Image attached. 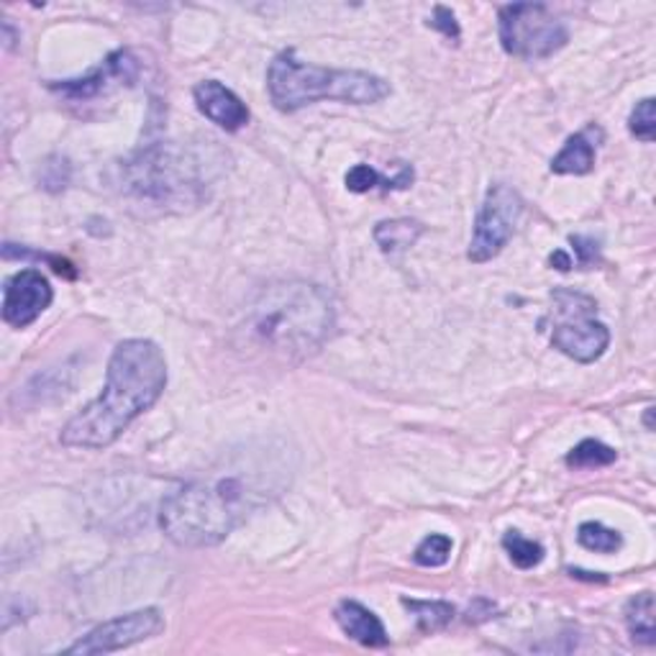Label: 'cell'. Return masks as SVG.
Instances as JSON below:
<instances>
[{
	"label": "cell",
	"instance_id": "cell-1",
	"mask_svg": "<svg viewBox=\"0 0 656 656\" xmlns=\"http://www.w3.org/2000/svg\"><path fill=\"white\" fill-rule=\"evenodd\" d=\"M167 388V360L155 341L126 339L113 349L106 388L72 415L60 441L70 449H108L142 413L162 398Z\"/></svg>",
	"mask_w": 656,
	"mask_h": 656
},
{
	"label": "cell",
	"instance_id": "cell-2",
	"mask_svg": "<svg viewBox=\"0 0 656 656\" xmlns=\"http://www.w3.org/2000/svg\"><path fill=\"white\" fill-rule=\"evenodd\" d=\"M265 498L267 477L262 479L257 472H218L167 495L159 508V529L172 544L208 549L242 526Z\"/></svg>",
	"mask_w": 656,
	"mask_h": 656
},
{
	"label": "cell",
	"instance_id": "cell-3",
	"mask_svg": "<svg viewBox=\"0 0 656 656\" xmlns=\"http://www.w3.org/2000/svg\"><path fill=\"white\" fill-rule=\"evenodd\" d=\"M333 328L328 295L308 282L267 288L250 313L252 337L282 354H311Z\"/></svg>",
	"mask_w": 656,
	"mask_h": 656
},
{
	"label": "cell",
	"instance_id": "cell-4",
	"mask_svg": "<svg viewBox=\"0 0 656 656\" xmlns=\"http://www.w3.org/2000/svg\"><path fill=\"white\" fill-rule=\"evenodd\" d=\"M267 90L277 111L295 113L318 100L369 106L390 96L388 80L362 70H331L297 60L293 49L269 62Z\"/></svg>",
	"mask_w": 656,
	"mask_h": 656
},
{
	"label": "cell",
	"instance_id": "cell-5",
	"mask_svg": "<svg viewBox=\"0 0 656 656\" xmlns=\"http://www.w3.org/2000/svg\"><path fill=\"white\" fill-rule=\"evenodd\" d=\"M198 165L187 157V151L170 144H157L131 159L123 167L129 191L142 201L157 206H185L203 198V180L198 178Z\"/></svg>",
	"mask_w": 656,
	"mask_h": 656
},
{
	"label": "cell",
	"instance_id": "cell-6",
	"mask_svg": "<svg viewBox=\"0 0 656 656\" xmlns=\"http://www.w3.org/2000/svg\"><path fill=\"white\" fill-rule=\"evenodd\" d=\"M498 28L502 49L519 60H549L570 41L564 21L544 3L502 5Z\"/></svg>",
	"mask_w": 656,
	"mask_h": 656
},
{
	"label": "cell",
	"instance_id": "cell-7",
	"mask_svg": "<svg viewBox=\"0 0 656 656\" xmlns=\"http://www.w3.org/2000/svg\"><path fill=\"white\" fill-rule=\"evenodd\" d=\"M557 305V324L551 328V344L580 364H593L610 347V331L595 318L597 303L578 290L557 288L551 293Z\"/></svg>",
	"mask_w": 656,
	"mask_h": 656
},
{
	"label": "cell",
	"instance_id": "cell-8",
	"mask_svg": "<svg viewBox=\"0 0 656 656\" xmlns=\"http://www.w3.org/2000/svg\"><path fill=\"white\" fill-rule=\"evenodd\" d=\"M523 208H526V203H523L519 191H513L506 182H495V185L487 187L475 221V231H472L470 250H466V259L475 262V265H485V262L498 257L513 239Z\"/></svg>",
	"mask_w": 656,
	"mask_h": 656
},
{
	"label": "cell",
	"instance_id": "cell-9",
	"mask_svg": "<svg viewBox=\"0 0 656 656\" xmlns=\"http://www.w3.org/2000/svg\"><path fill=\"white\" fill-rule=\"evenodd\" d=\"M165 631V618L157 608L134 610V614L116 616L111 621L100 623L90 633H85L83 639H77L75 644L68 648V654H111L129 648L142 641L155 639L157 633Z\"/></svg>",
	"mask_w": 656,
	"mask_h": 656
},
{
	"label": "cell",
	"instance_id": "cell-10",
	"mask_svg": "<svg viewBox=\"0 0 656 656\" xmlns=\"http://www.w3.org/2000/svg\"><path fill=\"white\" fill-rule=\"evenodd\" d=\"M54 301V290L39 269H21L5 282L3 320L13 328L32 326Z\"/></svg>",
	"mask_w": 656,
	"mask_h": 656
},
{
	"label": "cell",
	"instance_id": "cell-11",
	"mask_svg": "<svg viewBox=\"0 0 656 656\" xmlns=\"http://www.w3.org/2000/svg\"><path fill=\"white\" fill-rule=\"evenodd\" d=\"M138 77V60L129 49H119L111 57H106V62L98 70H93L90 75L77 80H64V83H54L52 90L70 100H87L96 98L100 93L108 90L111 83L119 85H134Z\"/></svg>",
	"mask_w": 656,
	"mask_h": 656
},
{
	"label": "cell",
	"instance_id": "cell-12",
	"mask_svg": "<svg viewBox=\"0 0 656 656\" xmlns=\"http://www.w3.org/2000/svg\"><path fill=\"white\" fill-rule=\"evenodd\" d=\"M193 98L198 111L208 121H214L218 129L239 131L250 123V108L244 106V100L223 83H218V80H203V83L195 85Z\"/></svg>",
	"mask_w": 656,
	"mask_h": 656
},
{
	"label": "cell",
	"instance_id": "cell-13",
	"mask_svg": "<svg viewBox=\"0 0 656 656\" xmlns=\"http://www.w3.org/2000/svg\"><path fill=\"white\" fill-rule=\"evenodd\" d=\"M337 616V623L341 625V631L347 633L349 639H354L356 644L369 646V648H380L388 646V631L380 618L372 614L369 608H364L362 603L356 600H341L333 610Z\"/></svg>",
	"mask_w": 656,
	"mask_h": 656
},
{
	"label": "cell",
	"instance_id": "cell-14",
	"mask_svg": "<svg viewBox=\"0 0 656 656\" xmlns=\"http://www.w3.org/2000/svg\"><path fill=\"white\" fill-rule=\"evenodd\" d=\"M595 126H590L580 134H572L567 138V144L561 147L557 157L551 159V172L557 174H587L595 167V142H593Z\"/></svg>",
	"mask_w": 656,
	"mask_h": 656
},
{
	"label": "cell",
	"instance_id": "cell-15",
	"mask_svg": "<svg viewBox=\"0 0 656 656\" xmlns=\"http://www.w3.org/2000/svg\"><path fill=\"white\" fill-rule=\"evenodd\" d=\"M413 178H415L413 167L405 162L398 167L396 178H382V174L369 165H354L352 170L347 172L344 182H347V191L352 193H369L375 191V187H382V191L388 193V191H405V187H411Z\"/></svg>",
	"mask_w": 656,
	"mask_h": 656
},
{
	"label": "cell",
	"instance_id": "cell-16",
	"mask_svg": "<svg viewBox=\"0 0 656 656\" xmlns=\"http://www.w3.org/2000/svg\"><path fill=\"white\" fill-rule=\"evenodd\" d=\"M424 231V223L415 221V218H392V221H380L375 226V242L382 254L396 257V254H403L415 246Z\"/></svg>",
	"mask_w": 656,
	"mask_h": 656
},
{
	"label": "cell",
	"instance_id": "cell-17",
	"mask_svg": "<svg viewBox=\"0 0 656 656\" xmlns=\"http://www.w3.org/2000/svg\"><path fill=\"white\" fill-rule=\"evenodd\" d=\"M625 625H629L633 641L644 646H654L656 623H654V595L641 593L631 597L625 605Z\"/></svg>",
	"mask_w": 656,
	"mask_h": 656
},
{
	"label": "cell",
	"instance_id": "cell-18",
	"mask_svg": "<svg viewBox=\"0 0 656 656\" xmlns=\"http://www.w3.org/2000/svg\"><path fill=\"white\" fill-rule=\"evenodd\" d=\"M403 605L411 610L418 631L424 633L444 631L457 616V608L447 600H408V597H403Z\"/></svg>",
	"mask_w": 656,
	"mask_h": 656
},
{
	"label": "cell",
	"instance_id": "cell-19",
	"mask_svg": "<svg viewBox=\"0 0 656 656\" xmlns=\"http://www.w3.org/2000/svg\"><path fill=\"white\" fill-rule=\"evenodd\" d=\"M616 459L618 451L614 447L597 439H585L567 454V464L574 466V470H597V466L614 464Z\"/></svg>",
	"mask_w": 656,
	"mask_h": 656
},
{
	"label": "cell",
	"instance_id": "cell-20",
	"mask_svg": "<svg viewBox=\"0 0 656 656\" xmlns=\"http://www.w3.org/2000/svg\"><path fill=\"white\" fill-rule=\"evenodd\" d=\"M578 542L585 546L587 551L597 554H616L623 546V536L618 531L603 526L597 521H587L578 529Z\"/></svg>",
	"mask_w": 656,
	"mask_h": 656
},
{
	"label": "cell",
	"instance_id": "cell-21",
	"mask_svg": "<svg viewBox=\"0 0 656 656\" xmlns=\"http://www.w3.org/2000/svg\"><path fill=\"white\" fill-rule=\"evenodd\" d=\"M502 549L508 551L510 561H513L515 567H521V570H534L544 559V546L521 536L519 531H508V534L502 536Z\"/></svg>",
	"mask_w": 656,
	"mask_h": 656
},
{
	"label": "cell",
	"instance_id": "cell-22",
	"mask_svg": "<svg viewBox=\"0 0 656 656\" xmlns=\"http://www.w3.org/2000/svg\"><path fill=\"white\" fill-rule=\"evenodd\" d=\"M451 549H454V542H451L449 536L432 534L418 544L413 559H415V564H421V567H444L451 557Z\"/></svg>",
	"mask_w": 656,
	"mask_h": 656
},
{
	"label": "cell",
	"instance_id": "cell-23",
	"mask_svg": "<svg viewBox=\"0 0 656 656\" xmlns=\"http://www.w3.org/2000/svg\"><path fill=\"white\" fill-rule=\"evenodd\" d=\"M629 131L641 142L652 144L656 136V100L654 98H644L639 100L636 108L631 111L629 119Z\"/></svg>",
	"mask_w": 656,
	"mask_h": 656
},
{
	"label": "cell",
	"instance_id": "cell-24",
	"mask_svg": "<svg viewBox=\"0 0 656 656\" xmlns=\"http://www.w3.org/2000/svg\"><path fill=\"white\" fill-rule=\"evenodd\" d=\"M428 26L436 28V32H441L451 41H459V36H462V32H459V24H457V16L447 9V5H436L434 19L428 21Z\"/></svg>",
	"mask_w": 656,
	"mask_h": 656
},
{
	"label": "cell",
	"instance_id": "cell-25",
	"mask_svg": "<svg viewBox=\"0 0 656 656\" xmlns=\"http://www.w3.org/2000/svg\"><path fill=\"white\" fill-rule=\"evenodd\" d=\"M572 242V246H574V252L580 254V259H578V265H590V262H595L597 259V244L593 242V239H585V236H572L570 239Z\"/></svg>",
	"mask_w": 656,
	"mask_h": 656
},
{
	"label": "cell",
	"instance_id": "cell-26",
	"mask_svg": "<svg viewBox=\"0 0 656 656\" xmlns=\"http://www.w3.org/2000/svg\"><path fill=\"white\" fill-rule=\"evenodd\" d=\"M551 265L557 267V269H564V272H567V269H572L574 262H572L570 257H567L564 252H554V254H551Z\"/></svg>",
	"mask_w": 656,
	"mask_h": 656
},
{
	"label": "cell",
	"instance_id": "cell-27",
	"mask_svg": "<svg viewBox=\"0 0 656 656\" xmlns=\"http://www.w3.org/2000/svg\"><path fill=\"white\" fill-rule=\"evenodd\" d=\"M652 415H654V408H648V411H646V428H654V424H652Z\"/></svg>",
	"mask_w": 656,
	"mask_h": 656
}]
</instances>
